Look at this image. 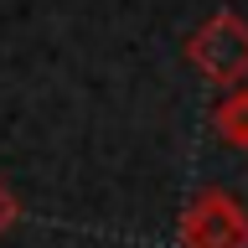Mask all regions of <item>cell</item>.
Returning a JSON list of instances; mask_svg holds the SVG:
<instances>
[{"label":"cell","mask_w":248,"mask_h":248,"mask_svg":"<svg viewBox=\"0 0 248 248\" xmlns=\"http://www.w3.org/2000/svg\"><path fill=\"white\" fill-rule=\"evenodd\" d=\"M186 62L217 88H243L248 83V21L238 11H217L207 26L186 36Z\"/></svg>","instance_id":"6da1fadb"},{"label":"cell","mask_w":248,"mask_h":248,"mask_svg":"<svg viewBox=\"0 0 248 248\" xmlns=\"http://www.w3.org/2000/svg\"><path fill=\"white\" fill-rule=\"evenodd\" d=\"M181 248H248V207L222 186H202L181 207Z\"/></svg>","instance_id":"7a4b0ae2"},{"label":"cell","mask_w":248,"mask_h":248,"mask_svg":"<svg viewBox=\"0 0 248 248\" xmlns=\"http://www.w3.org/2000/svg\"><path fill=\"white\" fill-rule=\"evenodd\" d=\"M212 124H217V140H222V145H232V150L248 155V83L243 88H228L217 98Z\"/></svg>","instance_id":"3957f363"},{"label":"cell","mask_w":248,"mask_h":248,"mask_svg":"<svg viewBox=\"0 0 248 248\" xmlns=\"http://www.w3.org/2000/svg\"><path fill=\"white\" fill-rule=\"evenodd\" d=\"M16 217H21V202H16V191H11V186L0 181V238L16 228Z\"/></svg>","instance_id":"277c9868"}]
</instances>
